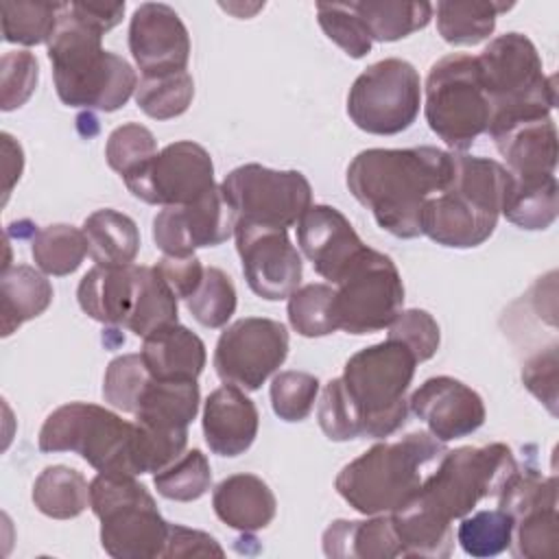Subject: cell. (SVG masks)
Returning a JSON list of instances; mask_svg holds the SVG:
<instances>
[{"label":"cell","instance_id":"obj_1","mask_svg":"<svg viewBox=\"0 0 559 559\" xmlns=\"http://www.w3.org/2000/svg\"><path fill=\"white\" fill-rule=\"evenodd\" d=\"M454 153L437 146L367 148L347 166V188L378 227L395 238L421 236L424 205L448 188Z\"/></svg>","mask_w":559,"mask_h":559},{"label":"cell","instance_id":"obj_2","mask_svg":"<svg viewBox=\"0 0 559 559\" xmlns=\"http://www.w3.org/2000/svg\"><path fill=\"white\" fill-rule=\"evenodd\" d=\"M57 96L68 107L116 111L135 94L138 74L127 59L103 48V33L61 4L46 44Z\"/></svg>","mask_w":559,"mask_h":559},{"label":"cell","instance_id":"obj_3","mask_svg":"<svg viewBox=\"0 0 559 559\" xmlns=\"http://www.w3.org/2000/svg\"><path fill=\"white\" fill-rule=\"evenodd\" d=\"M443 452V441L424 430L378 441L336 474L334 489L362 515L393 513L419 493Z\"/></svg>","mask_w":559,"mask_h":559},{"label":"cell","instance_id":"obj_4","mask_svg":"<svg viewBox=\"0 0 559 559\" xmlns=\"http://www.w3.org/2000/svg\"><path fill=\"white\" fill-rule=\"evenodd\" d=\"M513 175L496 159L454 153V175L421 212V234L441 247L472 249L496 229Z\"/></svg>","mask_w":559,"mask_h":559},{"label":"cell","instance_id":"obj_5","mask_svg":"<svg viewBox=\"0 0 559 559\" xmlns=\"http://www.w3.org/2000/svg\"><path fill=\"white\" fill-rule=\"evenodd\" d=\"M476 61L491 105L489 135L550 116L557 105L555 76L544 74L542 57L526 35L511 31L493 37Z\"/></svg>","mask_w":559,"mask_h":559},{"label":"cell","instance_id":"obj_6","mask_svg":"<svg viewBox=\"0 0 559 559\" xmlns=\"http://www.w3.org/2000/svg\"><path fill=\"white\" fill-rule=\"evenodd\" d=\"M41 452H74L98 474L140 476V428L114 411L70 402L55 408L37 437Z\"/></svg>","mask_w":559,"mask_h":559},{"label":"cell","instance_id":"obj_7","mask_svg":"<svg viewBox=\"0 0 559 559\" xmlns=\"http://www.w3.org/2000/svg\"><path fill=\"white\" fill-rule=\"evenodd\" d=\"M417 358L400 341L358 349L343 367V384L360 411L362 437L384 439L395 435L408 419V386Z\"/></svg>","mask_w":559,"mask_h":559},{"label":"cell","instance_id":"obj_8","mask_svg":"<svg viewBox=\"0 0 559 559\" xmlns=\"http://www.w3.org/2000/svg\"><path fill=\"white\" fill-rule=\"evenodd\" d=\"M90 507L100 520V546L109 557H164L170 522L135 476L98 474L90 483Z\"/></svg>","mask_w":559,"mask_h":559},{"label":"cell","instance_id":"obj_9","mask_svg":"<svg viewBox=\"0 0 559 559\" xmlns=\"http://www.w3.org/2000/svg\"><path fill=\"white\" fill-rule=\"evenodd\" d=\"M518 467L513 450L498 441L445 450L415 500L445 522L461 520L480 500L496 498Z\"/></svg>","mask_w":559,"mask_h":559},{"label":"cell","instance_id":"obj_10","mask_svg":"<svg viewBox=\"0 0 559 559\" xmlns=\"http://www.w3.org/2000/svg\"><path fill=\"white\" fill-rule=\"evenodd\" d=\"M424 92L426 122L452 151H467L487 133L491 105L476 57L465 52L441 57L430 66Z\"/></svg>","mask_w":559,"mask_h":559},{"label":"cell","instance_id":"obj_11","mask_svg":"<svg viewBox=\"0 0 559 559\" xmlns=\"http://www.w3.org/2000/svg\"><path fill=\"white\" fill-rule=\"evenodd\" d=\"M421 109V79L406 59L389 57L365 68L349 87L347 116L373 135L406 131Z\"/></svg>","mask_w":559,"mask_h":559},{"label":"cell","instance_id":"obj_12","mask_svg":"<svg viewBox=\"0 0 559 559\" xmlns=\"http://www.w3.org/2000/svg\"><path fill=\"white\" fill-rule=\"evenodd\" d=\"M402 304L404 284L395 262L371 247L334 288L338 330L356 336L389 328Z\"/></svg>","mask_w":559,"mask_h":559},{"label":"cell","instance_id":"obj_13","mask_svg":"<svg viewBox=\"0 0 559 559\" xmlns=\"http://www.w3.org/2000/svg\"><path fill=\"white\" fill-rule=\"evenodd\" d=\"M225 201L238 218L288 229L312 205V188L299 170H273L242 164L221 183Z\"/></svg>","mask_w":559,"mask_h":559},{"label":"cell","instance_id":"obj_14","mask_svg":"<svg viewBox=\"0 0 559 559\" xmlns=\"http://www.w3.org/2000/svg\"><path fill=\"white\" fill-rule=\"evenodd\" d=\"M288 330L266 317H245L227 325L214 349V369L227 384L258 391L286 360Z\"/></svg>","mask_w":559,"mask_h":559},{"label":"cell","instance_id":"obj_15","mask_svg":"<svg viewBox=\"0 0 559 559\" xmlns=\"http://www.w3.org/2000/svg\"><path fill=\"white\" fill-rule=\"evenodd\" d=\"M124 186L135 199L151 205H190L216 188L214 162L201 144L179 140L127 175Z\"/></svg>","mask_w":559,"mask_h":559},{"label":"cell","instance_id":"obj_16","mask_svg":"<svg viewBox=\"0 0 559 559\" xmlns=\"http://www.w3.org/2000/svg\"><path fill=\"white\" fill-rule=\"evenodd\" d=\"M234 238L245 280L258 297L280 301L299 288L304 262L288 238V229L238 218Z\"/></svg>","mask_w":559,"mask_h":559},{"label":"cell","instance_id":"obj_17","mask_svg":"<svg viewBox=\"0 0 559 559\" xmlns=\"http://www.w3.org/2000/svg\"><path fill=\"white\" fill-rule=\"evenodd\" d=\"M236 212L221 186L190 205L162 207L153 218L155 247L170 258H190L201 247L223 245L234 236Z\"/></svg>","mask_w":559,"mask_h":559},{"label":"cell","instance_id":"obj_18","mask_svg":"<svg viewBox=\"0 0 559 559\" xmlns=\"http://www.w3.org/2000/svg\"><path fill=\"white\" fill-rule=\"evenodd\" d=\"M129 50L142 76L183 72L190 61V35L173 7L144 2L129 22Z\"/></svg>","mask_w":559,"mask_h":559},{"label":"cell","instance_id":"obj_19","mask_svg":"<svg viewBox=\"0 0 559 559\" xmlns=\"http://www.w3.org/2000/svg\"><path fill=\"white\" fill-rule=\"evenodd\" d=\"M297 245L314 271L334 286L367 253L347 216L332 205H310L297 221Z\"/></svg>","mask_w":559,"mask_h":559},{"label":"cell","instance_id":"obj_20","mask_svg":"<svg viewBox=\"0 0 559 559\" xmlns=\"http://www.w3.org/2000/svg\"><path fill=\"white\" fill-rule=\"evenodd\" d=\"M413 415L439 441H454L476 432L487 417L483 397L452 376H435L419 384L408 400Z\"/></svg>","mask_w":559,"mask_h":559},{"label":"cell","instance_id":"obj_21","mask_svg":"<svg viewBox=\"0 0 559 559\" xmlns=\"http://www.w3.org/2000/svg\"><path fill=\"white\" fill-rule=\"evenodd\" d=\"M260 426V413L253 400L236 384H223L205 397L203 437L207 448L218 456L245 454Z\"/></svg>","mask_w":559,"mask_h":559},{"label":"cell","instance_id":"obj_22","mask_svg":"<svg viewBox=\"0 0 559 559\" xmlns=\"http://www.w3.org/2000/svg\"><path fill=\"white\" fill-rule=\"evenodd\" d=\"M140 266H100L90 269L76 288L81 310L94 321L127 328L138 295Z\"/></svg>","mask_w":559,"mask_h":559},{"label":"cell","instance_id":"obj_23","mask_svg":"<svg viewBox=\"0 0 559 559\" xmlns=\"http://www.w3.org/2000/svg\"><path fill=\"white\" fill-rule=\"evenodd\" d=\"M212 507L223 524L240 533L266 528L277 513L273 489L255 474L223 478L212 491Z\"/></svg>","mask_w":559,"mask_h":559},{"label":"cell","instance_id":"obj_24","mask_svg":"<svg viewBox=\"0 0 559 559\" xmlns=\"http://www.w3.org/2000/svg\"><path fill=\"white\" fill-rule=\"evenodd\" d=\"M498 153L513 177L555 175L557 127L552 118L515 122L491 135Z\"/></svg>","mask_w":559,"mask_h":559},{"label":"cell","instance_id":"obj_25","mask_svg":"<svg viewBox=\"0 0 559 559\" xmlns=\"http://www.w3.org/2000/svg\"><path fill=\"white\" fill-rule=\"evenodd\" d=\"M140 356L157 380H197L205 367V343L186 325L170 323L144 336Z\"/></svg>","mask_w":559,"mask_h":559},{"label":"cell","instance_id":"obj_26","mask_svg":"<svg viewBox=\"0 0 559 559\" xmlns=\"http://www.w3.org/2000/svg\"><path fill=\"white\" fill-rule=\"evenodd\" d=\"M325 557L332 559H393L402 546L389 513L367 520H334L321 537Z\"/></svg>","mask_w":559,"mask_h":559},{"label":"cell","instance_id":"obj_27","mask_svg":"<svg viewBox=\"0 0 559 559\" xmlns=\"http://www.w3.org/2000/svg\"><path fill=\"white\" fill-rule=\"evenodd\" d=\"M201 391L197 380H157L148 378L138 395L133 417L138 424L164 430V432H188V426L199 413Z\"/></svg>","mask_w":559,"mask_h":559},{"label":"cell","instance_id":"obj_28","mask_svg":"<svg viewBox=\"0 0 559 559\" xmlns=\"http://www.w3.org/2000/svg\"><path fill=\"white\" fill-rule=\"evenodd\" d=\"M52 284L39 269L13 264L0 273L2 336H11L22 323L44 314L52 304Z\"/></svg>","mask_w":559,"mask_h":559},{"label":"cell","instance_id":"obj_29","mask_svg":"<svg viewBox=\"0 0 559 559\" xmlns=\"http://www.w3.org/2000/svg\"><path fill=\"white\" fill-rule=\"evenodd\" d=\"M90 258L100 266L133 264L140 251V231L131 216L103 207L92 212L83 223Z\"/></svg>","mask_w":559,"mask_h":559},{"label":"cell","instance_id":"obj_30","mask_svg":"<svg viewBox=\"0 0 559 559\" xmlns=\"http://www.w3.org/2000/svg\"><path fill=\"white\" fill-rule=\"evenodd\" d=\"M389 515L402 546V557H450L454 548L452 522L437 518L415 498Z\"/></svg>","mask_w":559,"mask_h":559},{"label":"cell","instance_id":"obj_31","mask_svg":"<svg viewBox=\"0 0 559 559\" xmlns=\"http://www.w3.org/2000/svg\"><path fill=\"white\" fill-rule=\"evenodd\" d=\"M559 186L555 175L513 177L502 216L520 229L539 231L557 221Z\"/></svg>","mask_w":559,"mask_h":559},{"label":"cell","instance_id":"obj_32","mask_svg":"<svg viewBox=\"0 0 559 559\" xmlns=\"http://www.w3.org/2000/svg\"><path fill=\"white\" fill-rule=\"evenodd\" d=\"M33 504L52 520L79 518L90 507V483L79 469L48 465L35 478Z\"/></svg>","mask_w":559,"mask_h":559},{"label":"cell","instance_id":"obj_33","mask_svg":"<svg viewBox=\"0 0 559 559\" xmlns=\"http://www.w3.org/2000/svg\"><path fill=\"white\" fill-rule=\"evenodd\" d=\"M513 2L472 0V2H437V31L452 46H476L485 41L493 28L496 17L509 11Z\"/></svg>","mask_w":559,"mask_h":559},{"label":"cell","instance_id":"obj_34","mask_svg":"<svg viewBox=\"0 0 559 559\" xmlns=\"http://www.w3.org/2000/svg\"><path fill=\"white\" fill-rule=\"evenodd\" d=\"M362 20L371 41H397L415 31H421L432 20L435 7L430 2H352Z\"/></svg>","mask_w":559,"mask_h":559},{"label":"cell","instance_id":"obj_35","mask_svg":"<svg viewBox=\"0 0 559 559\" xmlns=\"http://www.w3.org/2000/svg\"><path fill=\"white\" fill-rule=\"evenodd\" d=\"M31 253L41 273L63 277L81 266L85 255H90V249L83 229L55 223L35 231L31 240Z\"/></svg>","mask_w":559,"mask_h":559},{"label":"cell","instance_id":"obj_36","mask_svg":"<svg viewBox=\"0 0 559 559\" xmlns=\"http://www.w3.org/2000/svg\"><path fill=\"white\" fill-rule=\"evenodd\" d=\"M177 295L166 284L157 266H140L138 280V295L133 304V312L129 317L127 330L135 336L144 338L151 332L177 323Z\"/></svg>","mask_w":559,"mask_h":559},{"label":"cell","instance_id":"obj_37","mask_svg":"<svg viewBox=\"0 0 559 559\" xmlns=\"http://www.w3.org/2000/svg\"><path fill=\"white\" fill-rule=\"evenodd\" d=\"M138 107L153 120H170L188 111L194 98V81L188 70L164 76H142L135 87Z\"/></svg>","mask_w":559,"mask_h":559},{"label":"cell","instance_id":"obj_38","mask_svg":"<svg viewBox=\"0 0 559 559\" xmlns=\"http://www.w3.org/2000/svg\"><path fill=\"white\" fill-rule=\"evenodd\" d=\"M286 314L290 328L306 338L328 336L336 332L338 323L334 314V288L321 282L299 286L288 297Z\"/></svg>","mask_w":559,"mask_h":559},{"label":"cell","instance_id":"obj_39","mask_svg":"<svg viewBox=\"0 0 559 559\" xmlns=\"http://www.w3.org/2000/svg\"><path fill=\"white\" fill-rule=\"evenodd\" d=\"M63 2H0L2 39L9 44H48Z\"/></svg>","mask_w":559,"mask_h":559},{"label":"cell","instance_id":"obj_40","mask_svg":"<svg viewBox=\"0 0 559 559\" xmlns=\"http://www.w3.org/2000/svg\"><path fill=\"white\" fill-rule=\"evenodd\" d=\"M153 485L159 496L175 502H192L207 493L212 487V467L207 456L192 448L175 459L164 469L155 472Z\"/></svg>","mask_w":559,"mask_h":559},{"label":"cell","instance_id":"obj_41","mask_svg":"<svg viewBox=\"0 0 559 559\" xmlns=\"http://www.w3.org/2000/svg\"><path fill=\"white\" fill-rule=\"evenodd\" d=\"M461 548L472 557H496L509 550L513 539V518L502 509H483L461 518L456 528Z\"/></svg>","mask_w":559,"mask_h":559},{"label":"cell","instance_id":"obj_42","mask_svg":"<svg viewBox=\"0 0 559 559\" xmlns=\"http://www.w3.org/2000/svg\"><path fill=\"white\" fill-rule=\"evenodd\" d=\"M236 286L218 266H205L199 288L186 299V308L203 328H225L236 312Z\"/></svg>","mask_w":559,"mask_h":559},{"label":"cell","instance_id":"obj_43","mask_svg":"<svg viewBox=\"0 0 559 559\" xmlns=\"http://www.w3.org/2000/svg\"><path fill=\"white\" fill-rule=\"evenodd\" d=\"M511 552L524 559L552 557L559 550V511L557 504L535 507L522 513L513 524Z\"/></svg>","mask_w":559,"mask_h":559},{"label":"cell","instance_id":"obj_44","mask_svg":"<svg viewBox=\"0 0 559 559\" xmlns=\"http://www.w3.org/2000/svg\"><path fill=\"white\" fill-rule=\"evenodd\" d=\"M319 380L308 371H280L271 380V406L273 413L284 421H304L317 402Z\"/></svg>","mask_w":559,"mask_h":559},{"label":"cell","instance_id":"obj_45","mask_svg":"<svg viewBox=\"0 0 559 559\" xmlns=\"http://www.w3.org/2000/svg\"><path fill=\"white\" fill-rule=\"evenodd\" d=\"M317 419L330 441H352L362 437L360 411L349 397L341 378H332L323 386L317 406Z\"/></svg>","mask_w":559,"mask_h":559},{"label":"cell","instance_id":"obj_46","mask_svg":"<svg viewBox=\"0 0 559 559\" xmlns=\"http://www.w3.org/2000/svg\"><path fill=\"white\" fill-rule=\"evenodd\" d=\"M157 155V140L144 124L127 122L116 127L105 144V159L122 179Z\"/></svg>","mask_w":559,"mask_h":559},{"label":"cell","instance_id":"obj_47","mask_svg":"<svg viewBox=\"0 0 559 559\" xmlns=\"http://www.w3.org/2000/svg\"><path fill=\"white\" fill-rule=\"evenodd\" d=\"M317 20L323 33L343 48L352 59H362L371 52V37L354 11L352 2H319Z\"/></svg>","mask_w":559,"mask_h":559},{"label":"cell","instance_id":"obj_48","mask_svg":"<svg viewBox=\"0 0 559 559\" xmlns=\"http://www.w3.org/2000/svg\"><path fill=\"white\" fill-rule=\"evenodd\" d=\"M151 373L140 354H122L116 356L103 378V397L114 408L133 415L135 402L144 384L148 382Z\"/></svg>","mask_w":559,"mask_h":559},{"label":"cell","instance_id":"obj_49","mask_svg":"<svg viewBox=\"0 0 559 559\" xmlns=\"http://www.w3.org/2000/svg\"><path fill=\"white\" fill-rule=\"evenodd\" d=\"M39 81L37 57L28 50H9L0 59V107L13 111L35 92Z\"/></svg>","mask_w":559,"mask_h":559},{"label":"cell","instance_id":"obj_50","mask_svg":"<svg viewBox=\"0 0 559 559\" xmlns=\"http://www.w3.org/2000/svg\"><path fill=\"white\" fill-rule=\"evenodd\" d=\"M389 338L406 345L417 362L430 360L441 343V330L437 319L421 308L400 310L389 325Z\"/></svg>","mask_w":559,"mask_h":559},{"label":"cell","instance_id":"obj_51","mask_svg":"<svg viewBox=\"0 0 559 559\" xmlns=\"http://www.w3.org/2000/svg\"><path fill=\"white\" fill-rule=\"evenodd\" d=\"M522 382L552 415L557 413V343L524 360Z\"/></svg>","mask_w":559,"mask_h":559},{"label":"cell","instance_id":"obj_52","mask_svg":"<svg viewBox=\"0 0 559 559\" xmlns=\"http://www.w3.org/2000/svg\"><path fill=\"white\" fill-rule=\"evenodd\" d=\"M164 557L170 559H181V557H225V550L221 544L197 528H188L181 524H170L168 531V542Z\"/></svg>","mask_w":559,"mask_h":559},{"label":"cell","instance_id":"obj_53","mask_svg":"<svg viewBox=\"0 0 559 559\" xmlns=\"http://www.w3.org/2000/svg\"><path fill=\"white\" fill-rule=\"evenodd\" d=\"M155 266L166 280V284L173 288L177 299H183V301L199 288L205 273V266L197 255H190V258L164 255Z\"/></svg>","mask_w":559,"mask_h":559},{"label":"cell","instance_id":"obj_54","mask_svg":"<svg viewBox=\"0 0 559 559\" xmlns=\"http://www.w3.org/2000/svg\"><path fill=\"white\" fill-rule=\"evenodd\" d=\"M72 11L94 28H98L103 35L111 31L116 24L122 22L124 15V2H70Z\"/></svg>","mask_w":559,"mask_h":559},{"label":"cell","instance_id":"obj_55","mask_svg":"<svg viewBox=\"0 0 559 559\" xmlns=\"http://www.w3.org/2000/svg\"><path fill=\"white\" fill-rule=\"evenodd\" d=\"M2 168H4V188H2V194L7 201V197L11 194V188L15 186V181H20L22 177V170H24V153H22V146L20 142H15L9 133H2Z\"/></svg>","mask_w":559,"mask_h":559}]
</instances>
